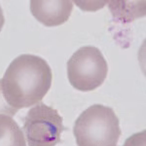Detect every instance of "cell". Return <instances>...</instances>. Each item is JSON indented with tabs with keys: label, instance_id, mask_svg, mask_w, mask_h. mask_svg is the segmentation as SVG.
<instances>
[{
	"label": "cell",
	"instance_id": "obj_1",
	"mask_svg": "<svg viewBox=\"0 0 146 146\" xmlns=\"http://www.w3.org/2000/svg\"><path fill=\"white\" fill-rule=\"evenodd\" d=\"M53 73L43 58L23 54L9 64L4 73L2 92L8 104L16 109L31 107L43 100L52 85Z\"/></svg>",
	"mask_w": 146,
	"mask_h": 146
},
{
	"label": "cell",
	"instance_id": "obj_2",
	"mask_svg": "<svg viewBox=\"0 0 146 146\" xmlns=\"http://www.w3.org/2000/svg\"><path fill=\"white\" fill-rule=\"evenodd\" d=\"M73 135L78 146H117L121 136L119 118L111 107L94 104L76 119Z\"/></svg>",
	"mask_w": 146,
	"mask_h": 146
},
{
	"label": "cell",
	"instance_id": "obj_3",
	"mask_svg": "<svg viewBox=\"0 0 146 146\" xmlns=\"http://www.w3.org/2000/svg\"><path fill=\"white\" fill-rule=\"evenodd\" d=\"M68 81L80 92H91L100 87L108 73V64L102 53L94 46L78 49L68 60Z\"/></svg>",
	"mask_w": 146,
	"mask_h": 146
},
{
	"label": "cell",
	"instance_id": "obj_4",
	"mask_svg": "<svg viewBox=\"0 0 146 146\" xmlns=\"http://www.w3.org/2000/svg\"><path fill=\"white\" fill-rule=\"evenodd\" d=\"M64 129L58 110L41 101L27 111L23 128L28 146H56Z\"/></svg>",
	"mask_w": 146,
	"mask_h": 146
},
{
	"label": "cell",
	"instance_id": "obj_5",
	"mask_svg": "<svg viewBox=\"0 0 146 146\" xmlns=\"http://www.w3.org/2000/svg\"><path fill=\"white\" fill-rule=\"evenodd\" d=\"M29 4L32 16L46 27H58L66 23L74 7L70 0H32Z\"/></svg>",
	"mask_w": 146,
	"mask_h": 146
},
{
	"label": "cell",
	"instance_id": "obj_6",
	"mask_svg": "<svg viewBox=\"0 0 146 146\" xmlns=\"http://www.w3.org/2000/svg\"><path fill=\"white\" fill-rule=\"evenodd\" d=\"M0 146H27L23 131L12 117L0 114Z\"/></svg>",
	"mask_w": 146,
	"mask_h": 146
},
{
	"label": "cell",
	"instance_id": "obj_7",
	"mask_svg": "<svg viewBox=\"0 0 146 146\" xmlns=\"http://www.w3.org/2000/svg\"><path fill=\"white\" fill-rule=\"evenodd\" d=\"M123 146H146V131L136 133L127 138Z\"/></svg>",
	"mask_w": 146,
	"mask_h": 146
},
{
	"label": "cell",
	"instance_id": "obj_8",
	"mask_svg": "<svg viewBox=\"0 0 146 146\" xmlns=\"http://www.w3.org/2000/svg\"><path fill=\"white\" fill-rule=\"evenodd\" d=\"M18 111H19L18 109L10 106L8 104V102L6 101L5 98L3 96V92H2V82L0 80V114L13 117Z\"/></svg>",
	"mask_w": 146,
	"mask_h": 146
},
{
	"label": "cell",
	"instance_id": "obj_9",
	"mask_svg": "<svg viewBox=\"0 0 146 146\" xmlns=\"http://www.w3.org/2000/svg\"><path fill=\"white\" fill-rule=\"evenodd\" d=\"M4 23H5V19H4V15H3V10H2L1 6H0V32H1L2 28H3Z\"/></svg>",
	"mask_w": 146,
	"mask_h": 146
}]
</instances>
